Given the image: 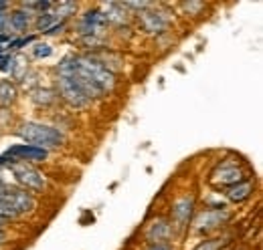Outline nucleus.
I'll return each instance as SVG.
<instances>
[{"label":"nucleus","instance_id":"25","mask_svg":"<svg viewBox=\"0 0 263 250\" xmlns=\"http://www.w3.org/2000/svg\"><path fill=\"white\" fill-rule=\"evenodd\" d=\"M4 190H8V187L4 186V182H2V180H0V194H2V192H4Z\"/></svg>","mask_w":263,"mask_h":250},{"label":"nucleus","instance_id":"24","mask_svg":"<svg viewBox=\"0 0 263 250\" xmlns=\"http://www.w3.org/2000/svg\"><path fill=\"white\" fill-rule=\"evenodd\" d=\"M4 238H6V234H4V230H2V228H0V244H2V242H4Z\"/></svg>","mask_w":263,"mask_h":250},{"label":"nucleus","instance_id":"6","mask_svg":"<svg viewBox=\"0 0 263 250\" xmlns=\"http://www.w3.org/2000/svg\"><path fill=\"white\" fill-rule=\"evenodd\" d=\"M107 18L103 16V12L101 10H87L85 14H83V18L79 20V32L83 34V36H89V38H96L99 34H103L105 29H107Z\"/></svg>","mask_w":263,"mask_h":250},{"label":"nucleus","instance_id":"7","mask_svg":"<svg viewBox=\"0 0 263 250\" xmlns=\"http://www.w3.org/2000/svg\"><path fill=\"white\" fill-rule=\"evenodd\" d=\"M243 180V172L235 163H223L211 174V184L215 187H229L235 186Z\"/></svg>","mask_w":263,"mask_h":250},{"label":"nucleus","instance_id":"4","mask_svg":"<svg viewBox=\"0 0 263 250\" xmlns=\"http://www.w3.org/2000/svg\"><path fill=\"white\" fill-rule=\"evenodd\" d=\"M10 168H12L14 180L23 187H27L31 192H43L45 190V176L36 168L25 163V161H14Z\"/></svg>","mask_w":263,"mask_h":250},{"label":"nucleus","instance_id":"8","mask_svg":"<svg viewBox=\"0 0 263 250\" xmlns=\"http://www.w3.org/2000/svg\"><path fill=\"white\" fill-rule=\"evenodd\" d=\"M4 156L10 157L12 161H25L27 163V161H45L49 157V152L29 145V143H16V145L8 148Z\"/></svg>","mask_w":263,"mask_h":250},{"label":"nucleus","instance_id":"11","mask_svg":"<svg viewBox=\"0 0 263 250\" xmlns=\"http://www.w3.org/2000/svg\"><path fill=\"white\" fill-rule=\"evenodd\" d=\"M126 6L124 4H118V2H107L103 4V16L107 18V23H126L128 16H126Z\"/></svg>","mask_w":263,"mask_h":250},{"label":"nucleus","instance_id":"16","mask_svg":"<svg viewBox=\"0 0 263 250\" xmlns=\"http://www.w3.org/2000/svg\"><path fill=\"white\" fill-rule=\"evenodd\" d=\"M75 10H77V4H75V2H59V4H57V12H51V14L55 16V20L63 23V18L75 14Z\"/></svg>","mask_w":263,"mask_h":250},{"label":"nucleus","instance_id":"13","mask_svg":"<svg viewBox=\"0 0 263 250\" xmlns=\"http://www.w3.org/2000/svg\"><path fill=\"white\" fill-rule=\"evenodd\" d=\"M8 25L18 32H25L31 27V12L27 10H14L10 16H8Z\"/></svg>","mask_w":263,"mask_h":250},{"label":"nucleus","instance_id":"14","mask_svg":"<svg viewBox=\"0 0 263 250\" xmlns=\"http://www.w3.org/2000/svg\"><path fill=\"white\" fill-rule=\"evenodd\" d=\"M148 240H152V242H156V244H160L162 240H166L168 236H170V226L164 224V222H154L150 228H148Z\"/></svg>","mask_w":263,"mask_h":250},{"label":"nucleus","instance_id":"21","mask_svg":"<svg viewBox=\"0 0 263 250\" xmlns=\"http://www.w3.org/2000/svg\"><path fill=\"white\" fill-rule=\"evenodd\" d=\"M221 246H223L221 240H204V242H200L195 250H219Z\"/></svg>","mask_w":263,"mask_h":250},{"label":"nucleus","instance_id":"9","mask_svg":"<svg viewBox=\"0 0 263 250\" xmlns=\"http://www.w3.org/2000/svg\"><path fill=\"white\" fill-rule=\"evenodd\" d=\"M140 23L148 32H162L168 27V18H164L162 12H140Z\"/></svg>","mask_w":263,"mask_h":250},{"label":"nucleus","instance_id":"18","mask_svg":"<svg viewBox=\"0 0 263 250\" xmlns=\"http://www.w3.org/2000/svg\"><path fill=\"white\" fill-rule=\"evenodd\" d=\"M34 57L36 59H47V57H51L53 55V49H51V45H47V43H39V45H34Z\"/></svg>","mask_w":263,"mask_h":250},{"label":"nucleus","instance_id":"12","mask_svg":"<svg viewBox=\"0 0 263 250\" xmlns=\"http://www.w3.org/2000/svg\"><path fill=\"white\" fill-rule=\"evenodd\" d=\"M193 206H195L193 198H182L180 202H176L172 206V218L176 220V222H186L189 216H191V212H193Z\"/></svg>","mask_w":263,"mask_h":250},{"label":"nucleus","instance_id":"17","mask_svg":"<svg viewBox=\"0 0 263 250\" xmlns=\"http://www.w3.org/2000/svg\"><path fill=\"white\" fill-rule=\"evenodd\" d=\"M55 23L57 20H55V16L51 12H39V16H36V29L41 32H47Z\"/></svg>","mask_w":263,"mask_h":250},{"label":"nucleus","instance_id":"2","mask_svg":"<svg viewBox=\"0 0 263 250\" xmlns=\"http://www.w3.org/2000/svg\"><path fill=\"white\" fill-rule=\"evenodd\" d=\"M18 135L29 145L47 150V152H49V148H59V145L65 143L63 131H59L57 127H51V125H43V123H25L18 129Z\"/></svg>","mask_w":263,"mask_h":250},{"label":"nucleus","instance_id":"19","mask_svg":"<svg viewBox=\"0 0 263 250\" xmlns=\"http://www.w3.org/2000/svg\"><path fill=\"white\" fill-rule=\"evenodd\" d=\"M33 99L39 103V105H49V103H53L55 101V95H53V91H47V89H43V91H36V93L33 95Z\"/></svg>","mask_w":263,"mask_h":250},{"label":"nucleus","instance_id":"23","mask_svg":"<svg viewBox=\"0 0 263 250\" xmlns=\"http://www.w3.org/2000/svg\"><path fill=\"white\" fill-rule=\"evenodd\" d=\"M150 250H172L168 244H156V246H152Z\"/></svg>","mask_w":263,"mask_h":250},{"label":"nucleus","instance_id":"22","mask_svg":"<svg viewBox=\"0 0 263 250\" xmlns=\"http://www.w3.org/2000/svg\"><path fill=\"white\" fill-rule=\"evenodd\" d=\"M8 27H10V25H8V14L0 10V32H6V34H8V31H6Z\"/></svg>","mask_w":263,"mask_h":250},{"label":"nucleus","instance_id":"1","mask_svg":"<svg viewBox=\"0 0 263 250\" xmlns=\"http://www.w3.org/2000/svg\"><path fill=\"white\" fill-rule=\"evenodd\" d=\"M59 75L71 77L91 101L93 97H101L103 93L114 91L116 77L114 73L98 59L91 57H67L59 65Z\"/></svg>","mask_w":263,"mask_h":250},{"label":"nucleus","instance_id":"5","mask_svg":"<svg viewBox=\"0 0 263 250\" xmlns=\"http://www.w3.org/2000/svg\"><path fill=\"white\" fill-rule=\"evenodd\" d=\"M57 91L61 95V99H65L71 107L81 109V107H85L89 103L87 95L83 93V89L71 77H63V75L57 77Z\"/></svg>","mask_w":263,"mask_h":250},{"label":"nucleus","instance_id":"10","mask_svg":"<svg viewBox=\"0 0 263 250\" xmlns=\"http://www.w3.org/2000/svg\"><path fill=\"white\" fill-rule=\"evenodd\" d=\"M251 192H253V184L251 182H247V180H241L239 184H235V186H229L225 187V196L229 198L231 202H245L249 196H251Z\"/></svg>","mask_w":263,"mask_h":250},{"label":"nucleus","instance_id":"3","mask_svg":"<svg viewBox=\"0 0 263 250\" xmlns=\"http://www.w3.org/2000/svg\"><path fill=\"white\" fill-rule=\"evenodd\" d=\"M34 206L36 202H34L33 194L25 190H4L0 194V218L2 220H10L21 214L33 212Z\"/></svg>","mask_w":263,"mask_h":250},{"label":"nucleus","instance_id":"20","mask_svg":"<svg viewBox=\"0 0 263 250\" xmlns=\"http://www.w3.org/2000/svg\"><path fill=\"white\" fill-rule=\"evenodd\" d=\"M34 40V36L31 34V36H23V38H16V40H10L4 49H23V47H27V45H31Z\"/></svg>","mask_w":263,"mask_h":250},{"label":"nucleus","instance_id":"15","mask_svg":"<svg viewBox=\"0 0 263 250\" xmlns=\"http://www.w3.org/2000/svg\"><path fill=\"white\" fill-rule=\"evenodd\" d=\"M16 95H18V91L10 81H0V105L2 107H8L10 103H14Z\"/></svg>","mask_w":263,"mask_h":250}]
</instances>
